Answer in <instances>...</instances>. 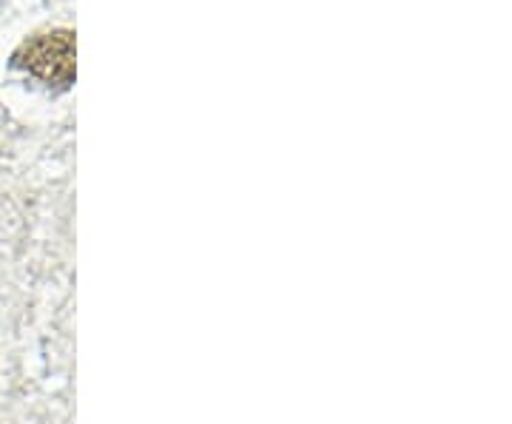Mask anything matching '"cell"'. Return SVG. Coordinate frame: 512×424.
<instances>
[{"mask_svg":"<svg viewBox=\"0 0 512 424\" xmlns=\"http://www.w3.org/2000/svg\"><path fill=\"white\" fill-rule=\"evenodd\" d=\"M12 66L32 74L49 89H69L74 80V32L46 29L26 37L12 55Z\"/></svg>","mask_w":512,"mask_h":424,"instance_id":"cell-1","label":"cell"}]
</instances>
